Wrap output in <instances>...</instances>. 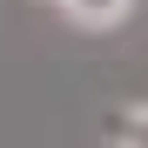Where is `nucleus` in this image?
<instances>
[{"label": "nucleus", "instance_id": "obj_1", "mask_svg": "<svg viewBox=\"0 0 148 148\" xmlns=\"http://www.w3.org/2000/svg\"><path fill=\"white\" fill-rule=\"evenodd\" d=\"M61 7L81 20V27H114V20L135 7V0H61Z\"/></svg>", "mask_w": 148, "mask_h": 148}, {"label": "nucleus", "instance_id": "obj_2", "mask_svg": "<svg viewBox=\"0 0 148 148\" xmlns=\"http://www.w3.org/2000/svg\"><path fill=\"white\" fill-rule=\"evenodd\" d=\"M121 148H148V108L121 114Z\"/></svg>", "mask_w": 148, "mask_h": 148}]
</instances>
